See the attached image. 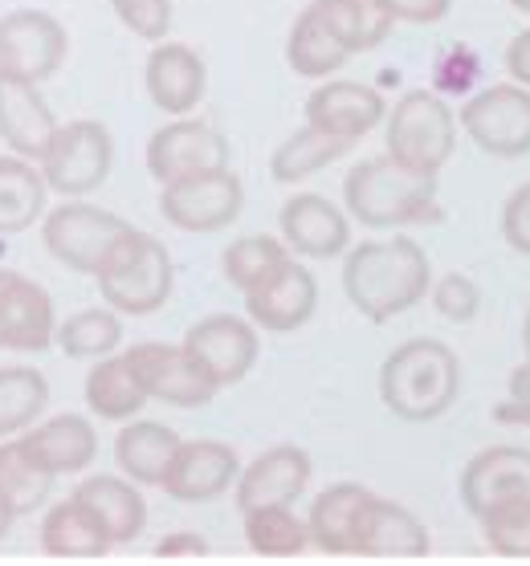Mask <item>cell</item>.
<instances>
[{
    "mask_svg": "<svg viewBox=\"0 0 530 566\" xmlns=\"http://www.w3.org/2000/svg\"><path fill=\"white\" fill-rule=\"evenodd\" d=\"M428 285H433V265L413 237L363 241L347 249L343 290L367 322H388L404 310L420 306L428 297Z\"/></svg>",
    "mask_w": 530,
    "mask_h": 566,
    "instance_id": "1",
    "label": "cell"
},
{
    "mask_svg": "<svg viewBox=\"0 0 530 566\" xmlns=\"http://www.w3.org/2000/svg\"><path fill=\"white\" fill-rule=\"evenodd\" d=\"M461 396V363L437 338H413L392 350L380 367V399L408 424L445 416Z\"/></svg>",
    "mask_w": 530,
    "mask_h": 566,
    "instance_id": "2",
    "label": "cell"
},
{
    "mask_svg": "<svg viewBox=\"0 0 530 566\" xmlns=\"http://www.w3.org/2000/svg\"><path fill=\"white\" fill-rule=\"evenodd\" d=\"M343 205L347 217L363 229H408L437 220V176H416L396 159H363L343 180Z\"/></svg>",
    "mask_w": 530,
    "mask_h": 566,
    "instance_id": "3",
    "label": "cell"
},
{
    "mask_svg": "<svg viewBox=\"0 0 530 566\" xmlns=\"http://www.w3.org/2000/svg\"><path fill=\"white\" fill-rule=\"evenodd\" d=\"M94 282H98V294L111 310L131 314V318H147V314L168 306L176 270H172V253L159 237L127 229L115 241V249L106 253Z\"/></svg>",
    "mask_w": 530,
    "mask_h": 566,
    "instance_id": "4",
    "label": "cell"
},
{
    "mask_svg": "<svg viewBox=\"0 0 530 566\" xmlns=\"http://www.w3.org/2000/svg\"><path fill=\"white\" fill-rule=\"evenodd\" d=\"M388 159L416 176H440L457 147V115L433 91H408L384 118Z\"/></svg>",
    "mask_w": 530,
    "mask_h": 566,
    "instance_id": "5",
    "label": "cell"
},
{
    "mask_svg": "<svg viewBox=\"0 0 530 566\" xmlns=\"http://www.w3.org/2000/svg\"><path fill=\"white\" fill-rule=\"evenodd\" d=\"M38 168L50 184V192L65 196V200H82V196L98 192L115 168V139L98 118L58 123Z\"/></svg>",
    "mask_w": 530,
    "mask_h": 566,
    "instance_id": "6",
    "label": "cell"
},
{
    "mask_svg": "<svg viewBox=\"0 0 530 566\" xmlns=\"http://www.w3.org/2000/svg\"><path fill=\"white\" fill-rule=\"evenodd\" d=\"M131 224L106 208L82 205V200H65L41 220V241L50 249L53 261H62L65 270L94 277L103 270L106 253L115 249V241Z\"/></svg>",
    "mask_w": 530,
    "mask_h": 566,
    "instance_id": "7",
    "label": "cell"
},
{
    "mask_svg": "<svg viewBox=\"0 0 530 566\" xmlns=\"http://www.w3.org/2000/svg\"><path fill=\"white\" fill-rule=\"evenodd\" d=\"M246 208V184L237 180V171H196L184 180L159 184V212L172 229L180 232H220L229 229Z\"/></svg>",
    "mask_w": 530,
    "mask_h": 566,
    "instance_id": "8",
    "label": "cell"
},
{
    "mask_svg": "<svg viewBox=\"0 0 530 566\" xmlns=\"http://www.w3.org/2000/svg\"><path fill=\"white\" fill-rule=\"evenodd\" d=\"M70 57V33L45 9H13L0 17V74L50 82Z\"/></svg>",
    "mask_w": 530,
    "mask_h": 566,
    "instance_id": "9",
    "label": "cell"
},
{
    "mask_svg": "<svg viewBox=\"0 0 530 566\" xmlns=\"http://www.w3.org/2000/svg\"><path fill=\"white\" fill-rule=\"evenodd\" d=\"M474 147L493 159H518L530 151V91L518 82L486 86L457 115Z\"/></svg>",
    "mask_w": 530,
    "mask_h": 566,
    "instance_id": "10",
    "label": "cell"
},
{
    "mask_svg": "<svg viewBox=\"0 0 530 566\" xmlns=\"http://www.w3.org/2000/svg\"><path fill=\"white\" fill-rule=\"evenodd\" d=\"M180 347L205 367L212 384L233 387L253 371L261 338L253 322L233 318V314H208V318L188 326V335H184Z\"/></svg>",
    "mask_w": 530,
    "mask_h": 566,
    "instance_id": "11",
    "label": "cell"
},
{
    "mask_svg": "<svg viewBox=\"0 0 530 566\" xmlns=\"http://www.w3.org/2000/svg\"><path fill=\"white\" fill-rule=\"evenodd\" d=\"M314 310H319V282L302 261H294V253L246 294L249 322L266 335H294L298 326L314 318Z\"/></svg>",
    "mask_w": 530,
    "mask_h": 566,
    "instance_id": "12",
    "label": "cell"
},
{
    "mask_svg": "<svg viewBox=\"0 0 530 566\" xmlns=\"http://www.w3.org/2000/svg\"><path fill=\"white\" fill-rule=\"evenodd\" d=\"M217 168H229V143L200 118H172L168 127H159L147 139V171L156 184H172Z\"/></svg>",
    "mask_w": 530,
    "mask_h": 566,
    "instance_id": "13",
    "label": "cell"
},
{
    "mask_svg": "<svg viewBox=\"0 0 530 566\" xmlns=\"http://www.w3.org/2000/svg\"><path fill=\"white\" fill-rule=\"evenodd\" d=\"M127 359L139 371L147 399H159V403H172V408H205L220 391L208 379L205 367L184 347H172V343H135L127 350Z\"/></svg>",
    "mask_w": 530,
    "mask_h": 566,
    "instance_id": "14",
    "label": "cell"
},
{
    "mask_svg": "<svg viewBox=\"0 0 530 566\" xmlns=\"http://www.w3.org/2000/svg\"><path fill=\"white\" fill-rule=\"evenodd\" d=\"M237 473H241V457L225 440H180L159 490L168 493L172 502L205 505L233 490Z\"/></svg>",
    "mask_w": 530,
    "mask_h": 566,
    "instance_id": "15",
    "label": "cell"
},
{
    "mask_svg": "<svg viewBox=\"0 0 530 566\" xmlns=\"http://www.w3.org/2000/svg\"><path fill=\"white\" fill-rule=\"evenodd\" d=\"M58 314L45 285L17 270H0V350L38 355L53 347Z\"/></svg>",
    "mask_w": 530,
    "mask_h": 566,
    "instance_id": "16",
    "label": "cell"
},
{
    "mask_svg": "<svg viewBox=\"0 0 530 566\" xmlns=\"http://www.w3.org/2000/svg\"><path fill=\"white\" fill-rule=\"evenodd\" d=\"M384 118H388L384 94L363 86V82H347V77H326L306 98V127L343 143L367 139Z\"/></svg>",
    "mask_w": 530,
    "mask_h": 566,
    "instance_id": "17",
    "label": "cell"
},
{
    "mask_svg": "<svg viewBox=\"0 0 530 566\" xmlns=\"http://www.w3.org/2000/svg\"><path fill=\"white\" fill-rule=\"evenodd\" d=\"M282 241L290 253L314 261L343 258L351 249V217L319 192H298L282 205Z\"/></svg>",
    "mask_w": 530,
    "mask_h": 566,
    "instance_id": "18",
    "label": "cell"
},
{
    "mask_svg": "<svg viewBox=\"0 0 530 566\" xmlns=\"http://www.w3.org/2000/svg\"><path fill=\"white\" fill-rule=\"evenodd\" d=\"M311 452L298 449V444H273V449H266L258 461L237 473V510L249 514L258 505H294L311 485Z\"/></svg>",
    "mask_w": 530,
    "mask_h": 566,
    "instance_id": "19",
    "label": "cell"
},
{
    "mask_svg": "<svg viewBox=\"0 0 530 566\" xmlns=\"http://www.w3.org/2000/svg\"><path fill=\"white\" fill-rule=\"evenodd\" d=\"M143 86H147V98H152L164 115H172V118L193 115L208 91L205 57H200L193 45L159 41V45H152V53H147Z\"/></svg>",
    "mask_w": 530,
    "mask_h": 566,
    "instance_id": "20",
    "label": "cell"
},
{
    "mask_svg": "<svg viewBox=\"0 0 530 566\" xmlns=\"http://www.w3.org/2000/svg\"><path fill=\"white\" fill-rule=\"evenodd\" d=\"M53 130H58V115L45 103L38 82L0 74V139L9 143V151L38 164L50 147Z\"/></svg>",
    "mask_w": 530,
    "mask_h": 566,
    "instance_id": "21",
    "label": "cell"
},
{
    "mask_svg": "<svg viewBox=\"0 0 530 566\" xmlns=\"http://www.w3.org/2000/svg\"><path fill=\"white\" fill-rule=\"evenodd\" d=\"M530 497V452L518 444H493L478 452L461 473V502L474 517H481L490 505Z\"/></svg>",
    "mask_w": 530,
    "mask_h": 566,
    "instance_id": "22",
    "label": "cell"
},
{
    "mask_svg": "<svg viewBox=\"0 0 530 566\" xmlns=\"http://www.w3.org/2000/svg\"><path fill=\"white\" fill-rule=\"evenodd\" d=\"M74 502L98 522L111 546H127L147 530V502H143L139 485L131 476H86L74 490Z\"/></svg>",
    "mask_w": 530,
    "mask_h": 566,
    "instance_id": "23",
    "label": "cell"
},
{
    "mask_svg": "<svg viewBox=\"0 0 530 566\" xmlns=\"http://www.w3.org/2000/svg\"><path fill=\"white\" fill-rule=\"evenodd\" d=\"M372 497L375 493L355 485V481H339V485L319 493L311 505V517H306L314 546L326 554L360 551V534L363 522H367V510H372Z\"/></svg>",
    "mask_w": 530,
    "mask_h": 566,
    "instance_id": "24",
    "label": "cell"
},
{
    "mask_svg": "<svg viewBox=\"0 0 530 566\" xmlns=\"http://www.w3.org/2000/svg\"><path fill=\"white\" fill-rule=\"evenodd\" d=\"M21 444H25L53 476L86 473V469L98 461V432H94V424L86 416H74V412L53 416V420L33 428V432H21Z\"/></svg>",
    "mask_w": 530,
    "mask_h": 566,
    "instance_id": "25",
    "label": "cell"
},
{
    "mask_svg": "<svg viewBox=\"0 0 530 566\" xmlns=\"http://www.w3.org/2000/svg\"><path fill=\"white\" fill-rule=\"evenodd\" d=\"M355 554H363V558H420V554H428V530L413 510L375 493Z\"/></svg>",
    "mask_w": 530,
    "mask_h": 566,
    "instance_id": "26",
    "label": "cell"
},
{
    "mask_svg": "<svg viewBox=\"0 0 530 566\" xmlns=\"http://www.w3.org/2000/svg\"><path fill=\"white\" fill-rule=\"evenodd\" d=\"M45 200H50V184L38 164L21 155H0V237L33 229L45 217Z\"/></svg>",
    "mask_w": 530,
    "mask_h": 566,
    "instance_id": "27",
    "label": "cell"
},
{
    "mask_svg": "<svg viewBox=\"0 0 530 566\" xmlns=\"http://www.w3.org/2000/svg\"><path fill=\"white\" fill-rule=\"evenodd\" d=\"M147 403V387H143L139 371L131 367L127 350L123 355H106L94 359V367L86 371V408L98 420H131Z\"/></svg>",
    "mask_w": 530,
    "mask_h": 566,
    "instance_id": "28",
    "label": "cell"
},
{
    "mask_svg": "<svg viewBox=\"0 0 530 566\" xmlns=\"http://www.w3.org/2000/svg\"><path fill=\"white\" fill-rule=\"evenodd\" d=\"M176 449H180V437L168 424L131 420L115 440V461L135 485H159L164 473H168L172 457H176Z\"/></svg>",
    "mask_w": 530,
    "mask_h": 566,
    "instance_id": "29",
    "label": "cell"
},
{
    "mask_svg": "<svg viewBox=\"0 0 530 566\" xmlns=\"http://www.w3.org/2000/svg\"><path fill=\"white\" fill-rule=\"evenodd\" d=\"M314 13L335 33V41L355 57V53L380 50L392 38V13L380 0H314Z\"/></svg>",
    "mask_w": 530,
    "mask_h": 566,
    "instance_id": "30",
    "label": "cell"
},
{
    "mask_svg": "<svg viewBox=\"0 0 530 566\" xmlns=\"http://www.w3.org/2000/svg\"><path fill=\"white\" fill-rule=\"evenodd\" d=\"M285 62L298 77H311V82H326L331 74H339L351 62V53L335 41V33L323 25V17L314 13V4H306L298 13L290 38H285Z\"/></svg>",
    "mask_w": 530,
    "mask_h": 566,
    "instance_id": "31",
    "label": "cell"
},
{
    "mask_svg": "<svg viewBox=\"0 0 530 566\" xmlns=\"http://www.w3.org/2000/svg\"><path fill=\"white\" fill-rule=\"evenodd\" d=\"M53 481L58 476L21 444V437L0 440V493H4V502L13 505L17 517L33 514V510L50 502Z\"/></svg>",
    "mask_w": 530,
    "mask_h": 566,
    "instance_id": "32",
    "label": "cell"
},
{
    "mask_svg": "<svg viewBox=\"0 0 530 566\" xmlns=\"http://www.w3.org/2000/svg\"><path fill=\"white\" fill-rule=\"evenodd\" d=\"M41 551L50 558H103L111 542L98 530V522L70 497V502L50 505V514L41 522Z\"/></svg>",
    "mask_w": 530,
    "mask_h": 566,
    "instance_id": "33",
    "label": "cell"
},
{
    "mask_svg": "<svg viewBox=\"0 0 530 566\" xmlns=\"http://www.w3.org/2000/svg\"><path fill=\"white\" fill-rule=\"evenodd\" d=\"M355 143H343V139H331L323 130L314 127H298L290 139L278 143V151L270 155V176L278 184H302L319 176L323 168L339 164L343 155L351 151Z\"/></svg>",
    "mask_w": 530,
    "mask_h": 566,
    "instance_id": "34",
    "label": "cell"
},
{
    "mask_svg": "<svg viewBox=\"0 0 530 566\" xmlns=\"http://www.w3.org/2000/svg\"><path fill=\"white\" fill-rule=\"evenodd\" d=\"M53 343H58L65 359H106L123 343V314L111 306L79 310L65 322H58Z\"/></svg>",
    "mask_w": 530,
    "mask_h": 566,
    "instance_id": "35",
    "label": "cell"
},
{
    "mask_svg": "<svg viewBox=\"0 0 530 566\" xmlns=\"http://www.w3.org/2000/svg\"><path fill=\"white\" fill-rule=\"evenodd\" d=\"M50 403V379L38 367H0V440L33 428Z\"/></svg>",
    "mask_w": 530,
    "mask_h": 566,
    "instance_id": "36",
    "label": "cell"
},
{
    "mask_svg": "<svg viewBox=\"0 0 530 566\" xmlns=\"http://www.w3.org/2000/svg\"><path fill=\"white\" fill-rule=\"evenodd\" d=\"M246 517V542L253 554H266V558H294V554L306 551L311 542V530L306 522L290 510V505H258L249 510Z\"/></svg>",
    "mask_w": 530,
    "mask_h": 566,
    "instance_id": "37",
    "label": "cell"
},
{
    "mask_svg": "<svg viewBox=\"0 0 530 566\" xmlns=\"http://www.w3.org/2000/svg\"><path fill=\"white\" fill-rule=\"evenodd\" d=\"M285 258H290V249L278 237H241V241H233V245L220 253V270H225V282L233 285V290L249 294Z\"/></svg>",
    "mask_w": 530,
    "mask_h": 566,
    "instance_id": "38",
    "label": "cell"
},
{
    "mask_svg": "<svg viewBox=\"0 0 530 566\" xmlns=\"http://www.w3.org/2000/svg\"><path fill=\"white\" fill-rule=\"evenodd\" d=\"M478 522L493 554L530 558V497H510V502L490 505Z\"/></svg>",
    "mask_w": 530,
    "mask_h": 566,
    "instance_id": "39",
    "label": "cell"
},
{
    "mask_svg": "<svg viewBox=\"0 0 530 566\" xmlns=\"http://www.w3.org/2000/svg\"><path fill=\"white\" fill-rule=\"evenodd\" d=\"M118 25L135 33L139 41H168L172 33V0H111Z\"/></svg>",
    "mask_w": 530,
    "mask_h": 566,
    "instance_id": "40",
    "label": "cell"
},
{
    "mask_svg": "<svg viewBox=\"0 0 530 566\" xmlns=\"http://www.w3.org/2000/svg\"><path fill=\"white\" fill-rule=\"evenodd\" d=\"M428 297H433V306H437L440 318L457 322V326H461V322H474L481 310V290L466 273H449V277H440L437 285H428Z\"/></svg>",
    "mask_w": 530,
    "mask_h": 566,
    "instance_id": "41",
    "label": "cell"
},
{
    "mask_svg": "<svg viewBox=\"0 0 530 566\" xmlns=\"http://www.w3.org/2000/svg\"><path fill=\"white\" fill-rule=\"evenodd\" d=\"M502 237H506V245L515 249V253L530 258V184H522V188H515V192L506 196Z\"/></svg>",
    "mask_w": 530,
    "mask_h": 566,
    "instance_id": "42",
    "label": "cell"
},
{
    "mask_svg": "<svg viewBox=\"0 0 530 566\" xmlns=\"http://www.w3.org/2000/svg\"><path fill=\"white\" fill-rule=\"evenodd\" d=\"M396 25H437L453 9V0H380Z\"/></svg>",
    "mask_w": 530,
    "mask_h": 566,
    "instance_id": "43",
    "label": "cell"
},
{
    "mask_svg": "<svg viewBox=\"0 0 530 566\" xmlns=\"http://www.w3.org/2000/svg\"><path fill=\"white\" fill-rule=\"evenodd\" d=\"M478 57L469 50H449V57L437 65V86L440 91H449V94H461L469 91V82L478 77Z\"/></svg>",
    "mask_w": 530,
    "mask_h": 566,
    "instance_id": "44",
    "label": "cell"
},
{
    "mask_svg": "<svg viewBox=\"0 0 530 566\" xmlns=\"http://www.w3.org/2000/svg\"><path fill=\"white\" fill-rule=\"evenodd\" d=\"M506 74L515 77L518 86L530 91V29H522V33L506 45Z\"/></svg>",
    "mask_w": 530,
    "mask_h": 566,
    "instance_id": "45",
    "label": "cell"
},
{
    "mask_svg": "<svg viewBox=\"0 0 530 566\" xmlns=\"http://www.w3.org/2000/svg\"><path fill=\"white\" fill-rule=\"evenodd\" d=\"M159 558H180V554H208V542L200 538V534H193V530H176V534H168V538L156 546Z\"/></svg>",
    "mask_w": 530,
    "mask_h": 566,
    "instance_id": "46",
    "label": "cell"
},
{
    "mask_svg": "<svg viewBox=\"0 0 530 566\" xmlns=\"http://www.w3.org/2000/svg\"><path fill=\"white\" fill-rule=\"evenodd\" d=\"M493 420H502V424H522L530 428V396L527 399H506V403H498V412H493Z\"/></svg>",
    "mask_w": 530,
    "mask_h": 566,
    "instance_id": "47",
    "label": "cell"
},
{
    "mask_svg": "<svg viewBox=\"0 0 530 566\" xmlns=\"http://www.w3.org/2000/svg\"><path fill=\"white\" fill-rule=\"evenodd\" d=\"M510 396H515V399H527L530 396V359L518 363L515 371H510Z\"/></svg>",
    "mask_w": 530,
    "mask_h": 566,
    "instance_id": "48",
    "label": "cell"
},
{
    "mask_svg": "<svg viewBox=\"0 0 530 566\" xmlns=\"http://www.w3.org/2000/svg\"><path fill=\"white\" fill-rule=\"evenodd\" d=\"M13 522H17L13 505L4 502V493H0V542H4V534H9V530H13Z\"/></svg>",
    "mask_w": 530,
    "mask_h": 566,
    "instance_id": "49",
    "label": "cell"
},
{
    "mask_svg": "<svg viewBox=\"0 0 530 566\" xmlns=\"http://www.w3.org/2000/svg\"><path fill=\"white\" fill-rule=\"evenodd\" d=\"M522 355L530 359V310H527V322H522Z\"/></svg>",
    "mask_w": 530,
    "mask_h": 566,
    "instance_id": "50",
    "label": "cell"
},
{
    "mask_svg": "<svg viewBox=\"0 0 530 566\" xmlns=\"http://www.w3.org/2000/svg\"><path fill=\"white\" fill-rule=\"evenodd\" d=\"M510 9H518V13H530V0H510Z\"/></svg>",
    "mask_w": 530,
    "mask_h": 566,
    "instance_id": "51",
    "label": "cell"
}]
</instances>
